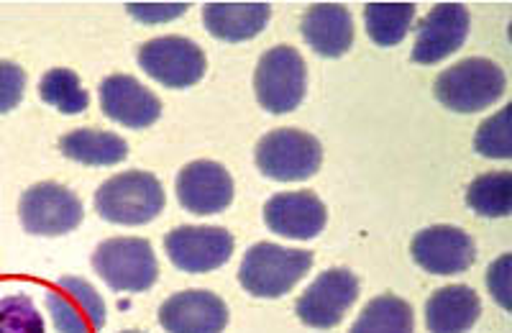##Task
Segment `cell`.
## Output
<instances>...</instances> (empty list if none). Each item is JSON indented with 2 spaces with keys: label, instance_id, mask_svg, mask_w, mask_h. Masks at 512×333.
Segmentation results:
<instances>
[{
  "label": "cell",
  "instance_id": "6da1fadb",
  "mask_svg": "<svg viewBox=\"0 0 512 333\" xmlns=\"http://www.w3.org/2000/svg\"><path fill=\"white\" fill-rule=\"evenodd\" d=\"M167 205L164 187L152 172H121L105 180L95 193V211L100 218L118 226H144L152 223Z\"/></svg>",
  "mask_w": 512,
  "mask_h": 333
},
{
  "label": "cell",
  "instance_id": "7a4b0ae2",
  "mask_svg": "<svg viewBox=\"0 0 512 333\" xmlns=\"http://www.w3.org/2000/svg\"><path fill=\"white\" fill-rule=\"evenodd\" d=\"M310 267H313L310 252L259 241L241 259L239 282L254 298H282L308 275Z\"/></svg>",
  "mask_w": 512,
  "mask_h": 333
},
{
  "label": "cell",
  "instance_id": "3957f363",
  "mask_svg": "<svg viewBox=\"0 0 512 333\" xmlns=\"http://www.w3.org/2000/svg\"><path fill=\"white\" fill-rule=\"evenodd\" d=\"M505 88V70L497 62L484 57H469L438 75L436 98L448 111L479 113L495 106L505 95Z\"/></svg>",
  "mask_w": 512,
  "mask_h": 333
},
{
  "label": "cell",
  "instance_id": "277c9868",
  "mask_svg": "<svg viewBox=\"0 0 512 333\" xmlns=\"http://www.w3.org/2000/svg\"><path fill=\"white\" fill-rule=\"evenodd\" d=\"M256 100L264 111L282 116L292 113L308 90V67L295 47H272L262 54L254 72Z\"/></svg>",
  "mask_w": 512,
  "mask_h": 333
},
{
  "label": "cell",
  "instance_id": "5b68a950",
  "mask_svg": "<svg viewBox=\"0 0 512 333\" xmlns=\"http://www.w3.org/2000/svg\"><path fill=\"white\" fill-rule=\"evenodd\" d=\"M93 267L116 293H146L159 277L152 244L134 236L103 241L93 254Z\"/></svg>",
  "mask_w": 512,
  "mask_h": 333
},
{
  "label": "cell",
  "instance_id": "8992f818",
  "mask_svg": "<svg viewBox=\"0 0 512 333\" xmlns=\"http://www.w3.org/2000/svg\"><path fill=\"white\" fill-rule=\"evenodd\" d=\"M256 167L277 182H303L320 170L323 147L313 134L300 129H277L256 144Z\"/></svg>",
  "mask_w": 512,
  "mask_h": 333
},
{
  "label": "cell",
  "instance_id": "52a82bcc",
  "mask_svg": "<svg viewBox=\"0 0 512 333\" xmlns=\"http://www.w3.org/2000/svg\"><path fill=\"white\" fill-rule=\"evenodd\" d=\"M139 67L162 82L164 88L182 90L198 85L205 77V52L185 36H157L139 47Z\"/></svg>",
  "mask_w": 512,
  "mask_h": 333
},
{
  "label": "cell",
  "instance_id": "ba28073f",
  "mask_svg": "<svg viewBox=\"0 0 512 333\" xmlns=\"http://www.w3.org/2000/svg\"><path fill=\"white\" fill-rule=\"evenodd\" d=\"M21 223L34 236H62L82 223V203L72 190L57 182H39L21 195Z\"/></svg>",
  "mask_w": 512,
  "mask_h": 333
},
{
  "label": "cell",
  "instance_id": "9c48e42d",
  "mask_svg": "<svg viewBox=\"0 0 512 333\" xmlns=\"http://www.w3.org/2000/svg\"><path fill=\"white\" fill-rule=\"evenodd\" d=\"M356 298H359V280L354 272L344 267L326 269L297 300V318L310 328H336Z\"/></svg>",
  "mask_w": 512,
  "mask_h": 333
},
{
  "label": "cell",
  "instance_id": "30bf717a",
  "mask_svg": "<svg viewBox=\"0 0 512 333\" xmlns=\"http://www.w3.org/2000/svg\"><path fill=\"white\" fill-rule=\"evenodd\" d=\"M233 236L221 226H180L164 239L169 262L187 275H205L223 267L233 254Z\"/></svg>",
  "mask_w": 512,
  "mask_h": 333
},
{
  "label": "cell",
  "instance_id": "8fae6325",
  "mask_svg": "<svg viewBox=\"0 0 512 333\" xmlns=\"http://www.w3.org/2000/svg\"><path fill=\"white\" fill-rule=\"evenodd\" d=\"M47 310L59 333H98L105 326V303L88 280L62 277L47 290Z\"/></svg>",
  "mask_w": 512,
  "mask_h": 333
},
{
  "label": "cell",
  "instance_id": "7c38bea8",
  "mask_svg": "<svg viewBox=\"0 0 512 333\" xmlns=\"http://www.w3.org/2000/svg\"><path fill=\"white\" fill-rule=\"evenodd\" d=\"M177 200L192 216H216L233 203V180L223 164L198 159L185 164L175 182Z\"/></svg>",
  "mask_w": 512,
  "mask_h": 333
},
{
  "label": "cell",
  "instance_id": "4fadbf2b",
  "mask_svg": "<svg viewBox=\"0 0 512 333\" xmlns=\"http://www.w3.org/2000/svg\"><path fill=\"white\" fill-rule=\"evenodd\" d=\"M415 264L438 277L461 275L477 259V246L464 228L431 226L423 228L410 246Z\"/></svg>",
  "mask_w": 512,
  "mask_h": 333
},
{
  "label": "cell",
  "instance_id": "5bb4252c",
  "mask_svg": "<svg viewBox=\"0 0 512 333\" xmlns=\"http://www.w3.org/2000/svg\"><path fill=\"white\" fill-rule=\"evenodd\" d=\"M472 18L461 3H438L418 24L413 59L420 65H436L464 47Z\"/></svg>",
  "mask_w": 512,
  "mask_h": 333
},
{
  "label": "cell",
  "instance_id": "9a60e30c",
  "mask_svg": "<svg viewBox=\"0 0 512 333\" xmlns=\"http://www.w3.org/2000/svg\"><path fill=\"white\" fill-rule=\"evenodd\" d=\"M100 108L126 129H149L162 116V103L131 75H111L100 82Z\"/></svg>",
  "mask_w": 512,
  "mask_h": 333
},
{
  "label": "cell",
  "instance_id": "2e32d148",
  "mask_svg": "<svg viewBox=\"0 0 512 333\" xmlns=\"http://www.w3.org/2000/svg\"><path fill=\"white\" fill-rule=\"evenodd\" d=\"M159 323L167 333H223L228 326V308L208 290H182L164 300Z\"/></svg>",
  "mask_w": 512,
  "mask_h": 333
},
{
  "label": "cell",
  "instance_id": "e0dca14e",
  "mask_svg": "<svg viewBox=\"0 0 512 333\" xmlns=\"http://www.w3.org/2000/svg\"><path fill=\"white\" fill-rule=\"evenodd\" d=\"M264 221L269 231L282 239L308 241L326 228L328 211L318 195L297 190V193L274 195L264 205Z\"/></svg>",
  "mask_w": 512,
  "mask_h": 333
},
{
  "label": "cell",
  "instance_id": "ac0fdd59",
  "mask_svg": "<svg viewBox=\"0 0 512 333\" xmlns=\"http://www.w3.org/2000/svg\"><path fill=\"white\" fill-rule=\"evenodd\" d=\"M303 39L315 54L328 59L344 57L354 44V18L338 3H315L300 21Z\"/></svg>",
  "mask_w": 512,
  "mask_h": 333
},
{
  "label": "cell",
  "instance_id": "d6986e66",
  "mask_svg": "<svg viewBox=\"0 0 512 333\" xmlns=\"http://www.w3.org/2000/svg\"><path fill=\"white\" fill-rule=\"evenodd\" d=\"M482 316V300L466 285L436 290L425 303V326L431 333H466Z\"/></svg>",
  "mask_w": 512,
  "mask_h": 333
},
{
  "label": "cell",
  "instance_id": "ffe728a7",
  "mask_svg": "<svg viewBox=\"0 0 512 333\" xmlns=\"http://www.w3.org/2000/svg\"><path fill=\"white\" fill-rule=\"evenodd\" d=\"M272 8L267 3H208L203 24L221 41H249L267 29Z\"/></svg>",
  "mask_w": 512,
  "mask_h": 333
},
{
  "label": "cell",
  "instance_id": "44dd1931",
  "mask_svg": "<svg viewBox=\"0 0 512 333\" xmlns=\"http://www.w3.org/2000/svg\"><path fill=\"white\" fill-rule=\"evenodd\" d=\"M59 149L67 159L88 167H113L128 157V144L118 134L100 129H75L59 139Z\"/></svg>",
  "mask_w": 512,
  "mask_h": 333
},
{
  "label": "cell",
  "instance_id": "7402d4cb",
  "mask_svg": "<svg viewBox=\"0 0 512 333\" xmlns=\"http://www.w3.org/2000/svg\"><path fill=\"white\" fill-rule=\"evenodd\" d=\"M415 316L410 303L397 295H379L369 300L349 333H413Z\"/></svg>",
  "mask_w": 512,
  "mask_h": 333
},
{
  "label": "cell",
  "instance_id": "603a6c76",
  "mask_svg": "<svg viewBox=\"0 0 512 333\" xmlns=\"http://www.w3.org/2000/svg\"><path fill=\"white\" fill-rule=\"evenodd\" d=\"M415 21L413 3H367L364 24L367 34L379 47H397Z\"/></svg>",
  "mask_w": 512,
  "mask_h": 333
},
{
  "label": "cell",
  "instance_id": "cb8c5ba5",
  "mask_svg": "<svg viewBox=\"0 0 512 333\" xmlns=\"http://www.w3.org/2000/svg\"><path fill=\"white\" fill-rule=\"evenodd\" d=\"M39 98L47 106L57 108V111L67 113V116H77L85 113L90 106L88 90L82 88L77 72L67 70V67H54L39 82Z\"/></svg>",
  "mask_w": 512,
  "mask_h": 333
},
{
  "label": "cell",
  "instance_id": "d4e9b609",
  "mask_svg": "<svg viewBox=\"0 0 512 333\" xmlns=\"http://www.w3.org/2000/svg\"><path fill=\"white\" fill-rule=\"evenodd\" d=\"M466 203L484 218H505L512 213V175L489 172L477 177L466 190Z\"/></svg>",
  "mask_w": 512,
  "mask_h": 333
},
{
  "label": "cell",
  "instance_id": "484cf974",
  "mask_svg": "<svg viewBox=\"0 0 512 333\" xmlns=\"http://www.w3.org/2000/svg\"><path fill=\"white\" fill-rule=\"evenodd\" d=\"M0 333H44V318L34 300L26 295L0 300Z\"/></svg>",
  "mask_w": 512,
  "mask_h": 333
},
{
  "label": "cell",
  "instance_id": "4316f807",
  "mask_svg": "<svg viewBox=\"0 0 512 333\" xmlns=\"http://www.w3.org/2000/svg\"><path fill=\"white\" fill-rule=\"evenodd\" d=\"M510 113L512 106L502 108L497 116L487 118L477 131V152L489 159H512V136H510Z\"/></svg>",
  "mask_w": 512,
  "mask_h": 333
},
{
  "label": "cell",
  "instance_id": "83f0119b",
  "mask_svg": "<svg viewBox=\"0 0 512 333\" xmlns=\"http://www.w3.org/2000/svg\"><path fill=\"white\" fill-rule=\"evenodd\" d=\"M26 90V72L8 59H0V113H8L21 103Z\"/></svg>",
  "mask_w": 512,
  "mask_h": 333
},
{
  "label": "cell",
  "instance_id": "f1b7e54d",
  "mask_svg": "<svg viewBox=\"0 0 512 333\" xmlns=\"http://www.w3.org/2000/svg\"><path fill=\"white\" fill-rule=\"evenodd\" d=\"M128 13L144 24H164L172 18H180L187 11V3H128Z\"/></svg>",
  "mask_w": 512,
  "mask_h": 333
},
{
  "label": "cell",
  "instance_id": "f546056e",
  "mask_svg": "<svg viewBox=\"0 0 512 333\" xmlns=\"http://www.w3.org/2000/svg\"><path fill=\"white\" fill-rule=\"evenodd\" d=\"M507 269H510V254H505V257L500 259V262H495L492 267H489L487 272V285L489 290H492V295H495L497 303L502 305V308H510V275H507Z\"/></svg>",
  "mask_w": 512,
  "mask_h": 333
},
{
  "label": "cell",
  "instance_id": "4dcf8cb0",
  "mask_svg": "<svg viewBox=\"0 0 512 333\" xmlns=\"http://www.w3.org/2000/svg\"><path fill=\"white\" fill-rule=\"evenodd\" d=\"M121 333H141V331H121Z\"/></svg>",
  "mask_w": 512,
  "mask_h": 333
}]
</instances>
